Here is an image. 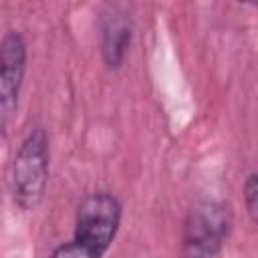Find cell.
Returning <instances> with one entry per match:
<instances>
[{
    "label": "cell",
    "instance_id": "cell-5",
    "mask_svg": "<svg viewBox=\"0 0 258 258\" xmlns=\"http://www.w3.org/2000/svg\"><path fill=\"white\" fill-rule=\"evenodd\" d=\"M131 36H133V28L125 16H111L105 22L101 52H103V60L109 69H119L125 62L129 44H131Z\"/></svg>",
    "mask_w": 258,
    "mask_h": 258
},
{
    "label": "cell",
    "instance_id": "cell-2",
    "mask_svg": "<svg viewBox=\"0 0 258 258\" xmlns=\"http://www.w3.org/2000/svg\"><path fill=\"white\" fill-rule=\"evenodd\" d=\"M48 137L42 127H34L22 141L12 163L14 200L24 210H34L48 183Z\"/></svg>",
    "mask_w": 258,
    "mask_h": 258
},
{
    "label": "cell",
    "instance_id": "cell-7",
    "mask_svg": "<svg viewBox=\"0 0 258 258\" xmlns=\"http://www.w3.org/2000/svg\"><path fill=\"white\" fill-rule=\"evenodd\" d=\"M244 204H246V210L250 214L252 220H256V208H258V177H256V171H252L248 177H246V183H244Z\"/></svg>",
    "mask_w": 258,
    "mask_h": 258
},
{
    "label": "cell",
    "instance_id": "cell-4",
    "mask_svg": "<svg viewBox=\"0 0 258 258\" xmlns=\"http://www.w3.org/2000/svg\"><path fill=\"white\" fill-rule=\"evenodd\" d=\"M26 73V42L22 34L8 32L0 42V111L16 105Z\"/></svg>",
    "mask_w": 258,
    "mask_h": 258
},
{
    "label": "cell",
    "instance_id": "cell-6",
    "mask_svg": "<svg viewBox=\"0 0 258 258\" xmlns=\"http://www.w3.org/2000/svg\"><path fill=\"white\" fill-rule=\"evenodd\" d=\"M48 258H103V256L93 252L91 248L79 244L77 240H73V242H67V244L54 248V252Z\"/></svg>",
    "mask_w": 258,
    "mask_h": 258
},
{
    "label": "cell",
    "instance_id": "cell-3",
    "mask_svg": "<svg viewBox=\"0 0 258 258\" xmlns=\"http://www.w3.org/2000/svg\"><path fill=\"white\" fill-rule=\"evenodd\" d=\"M121 224V204L109 191L87 196L75 216V240L97 254H105Z\"/></svg>",
    "mask_w": 258,
    "mask_h": 258
},
{
    "label": "cell",
    "instance_id": "cell-1",
    "mask_svg": "<svg viewBox=\"0 0 258 258\" xmlns=\"http://www.w3.org/2000/svg\"><path fill=\"white\" fill-rule=\"evenodd\" d=\"M232 230L228 206L204 200L185 216L181 230V258H216Z\"/></svg>",
    "mask_w": 258,
    "mask_h": 258
}]
</instances>
